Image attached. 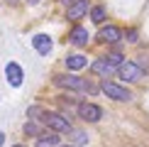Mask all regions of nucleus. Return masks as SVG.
<instances>
[{
  "label": "nucleus",
  "instance_id": "12",
  "mask_svg": "<svg viewBox=\"0 0 149 147\" xmlns=\"http://www.w3.org/2000/svg\"><path fill=\"white\" fill-rule=\"evenodd\" d=\"M69 42H71V44H76V47H86V44H88V32H86V27H81V24H78V27L69 34Z\"/></svg>",
  "mask_w": 149,
  "mask_h": 147
},
{
  "label": "nucleus",
  "instance_id": "22",
  "mask_svg": "<svg viewBox=\"0 0 149 147\" xmlns=\"http://www.w3.org/2000/svg\"><path fill=\"white\" fill-rule=\"evenodd\" d=\"M12 147H24V145H12Z\"/></svg>",
  "mask_w": 149,
  "mask_h": 147
},
{
  "label": "nucleus",
  "instance_id": "6",
  "mask_svg": "<svg viewBox=\"0 0 149 147\" xmlns=\"http://www.w3.org/2000/svg\"><path fill=\"white\" fill-rule=\"evenodd\" d=\"M78 115H81L83 120H88V123H95V120L103 118V108L98 106V103L83 101V103H78Z\"/></svg>",
  "mask_w": 149,
  "mask_h": 147
},
{
  "label": "nucleus",
  "instance_id": "20",
  "mask_svg": "<svg viewBox=\"0 0 149 147\" xmlns=\"http://www.w3.org/2000/svg\"><path fill=\"white\" fill-rule=\"evenodd\" d=\"M27 3H29V5H37V3H39V0H27Z\"/></svg>",
  "mask_w": 149,
  "mask_h": 147
},
{
  "label": "nucleus",
  "instance_id": "2",
  "mask_svg": "<svg viewBox=\"0 0 149 147\" xmlns=\"http://www.w3.org/2000/svg\"><path fill=\"white\" fill-rule=\"evenodd\" d=\"M122 64H125L122 54H120V52H115V54H108V57L93 61V64H91V71H93V74H98V76H110V74H117V69H120Z\"/></svg>",
  "mask_w": 149,
  "mask_h": 147
},
{
  "label": "nucleus",
  "instance_id": "5",
  "mask_svg": "<svg viewBox=\"0 0 149 147\" xmlns=\"http://www.w3.org/2000/svg\"><path fill=\"white\" fill-rule=\"evenodd\" d=\"M144 69L137 64V61H125V64L117 69V76L122 78V81H139V78H144Z\"/></svg>",
  "mask_w": 149,
  "mask_h": 147
},
{
  "label": "nucleus",
  "instance_id": "18",
  "mask_svg": "<svg viewBox=\"0 0 149 147\" xmlns=\"http://www.w3.org/2000/svg\"><path fill=\"white\" fill-rule=\"evenodd\" d=\"M122 37H127V42H137V29H127L122 32Z\"/></svg>",
  "mask_w": 149,
  "mask_h": 147
},
{
  "label": "nucleus",
  "instance_id": "4",
  "mask_svg": "<svg viewBox=\"0 0 149 147\" xmlns=\"http://www.w3.org/2000/svg\"><path fill=\"white\" fill-rule=\"evenodd\" d=\"M100 91L108 98H113V101H122V103L132 101V91H130L127 86H122V83H115V81H103Z\"/></svg>",
  "mask_w": 149,
  "mask_h": 147
},
{
  "label": "nucleus",
  "instance_id": "14",
  "mask_svg": "<svg viewBox=\"0 0 149 147\" xmlns=\"http://www.w3.org/2000/svg\"><path fill=\"white\" fill-rule=\"evenodd\" d=\"M88 12H91V20L95 22V24L105 20V8H103V5H95V8H91Z\"/></svg>",
  "mask_w": 149,
  "mask_h": 147
},
{
  "label": "nucleus",
  "instance_id": "21",
  "mask_svg": "<svg viewBox=\"0 0 149 147\" xmlns=\"http://www.w3.org/2000/svg\"><path fill=\"white\" fill-rule=\"evenodd\" d=\"M61 147H76V145H61Z\"/></svg>",
  "mask_w": 149,
  "mask_h": 147
},
{
  "label": "nucleus",
  "instance_id": "17",
  "mask_svg": "<svg viewBox=\"0 0 149 147\" xmlns=\"http://www.w3.org/2000/svg\"><path fill=\"white\" fill-rule=\"evenodd\" d=\"M24 132H27V135H37V137H39V127H37L34 123H27V125H24Z\"/></svg>",
  "mask_w": 149,
  "mask_h": 147
},
{
  "label": "nucleus",
  "instance_id": "15",
  "mask_svg": "<svg viewBox=\"0 0 149 147\" xmlns=\"http://www.w3.org/2000/svg\"><path fill=\"white\" fill-rule=\"evenodd\" d=\"M69 135H71V140H73V145H76V147H78V145H86V142H88L86 132H76V130H71Z\"/></svg>",
  "mask_w": 149,
  "mask_h": 147
},
{
  "label": "nucleus",
  "instance_id": "3",
  "mask_svg": "<svg viewBox=\"0 0 149 147\" xmlns=\"http://www.w3.org/2000/svg\"><path fill=\"white\" fill-rule=\"evenodd\" d=\"M42 125H47L52 132H56V135H69L73 127H71V123L64 118L61 113H56V110H44L42 113V118H39Z\"/></svg>",
  "mask_w": 149,
  "mask_h": 147
},
{
  "label": "nucleus",
  "instance_id": "9",
  "mask_svg": "<svg viewBox=\"0 0 149 147\" xmlns=\"http://www.w3.org/2000/svg\"><path fill=\"white\" fill-rule=\"evenodd\" d=\"M88 10H91L88 0H73V3L69 5V10H66V17H69V20H73V22H78Z\"/></svg>",
  "mask_w": 149,
  "mask_h": 147
},
{
  "label": "nucleus",
  "instance_id": "1",
  "mask_svg": "<svg viewBox=\"0 0 149 147\" xmlns=\"http://www.w3.org/2000/svg\"><path fill=\"white\" fill-rule=\"evenodd\" d=\"M54 83L59 88H66V91H76V93H98V86L86 81V78H78L73 74H59L54 78Z\"/></svg>",
  "mask_w": 149,
  "mask_h": 147
},
{
  "label": "nucleus",
  "instance_id": "10",
  "mask_svg": "<svg viewBox=\"0 0 149 147\" xmlns=\"http://www.w3.org/2000/svg\"><path fill=\"white\" fill-rule=\"evenodd\" d=\"M32 47L39 54H49V52H52V37H49V34H34L32 37Z\"/></svg>",
  "mask_w": 149,
  "mask_h": 147
},
{
  "label": "nucleus",
  "instance_id": "8",
  "mask_svg": "<svg viewBox=\"0 0 149 147\" xmlns=\"http://www.w3.org/2000/svg\"><path fill=\"white\" fill-rule=\"evenodd\" d=\"M5 76H8V83L15 86V88H20L22 81H24V71H22V66L17 64V61H10V64L5 66Z\"/></svg>",
  "mask_w": 149,
  "mask_h": 147
},
{
  "label": "nucleus",
  "instance_id": "13",
  "mask_svg": "<svg viewBox=\"0 0 149 147\" xmlns=\"http://www.w3.org/2000/svg\"><path fill=\"white\" fill-rule=\"evenodd\" d=\"M39 147H49V145H54V147H59V135L56 132H39Z\"/></svg>",
  "mask_w": 149,
  "mask_h": 147
},
{
  "label": "nucleus",
  "instance_id": "16",
  "mask_svg": "<svg viewBox=\"0 0 149 147\" xmlns=\"http://www.w3.org/2000/svg\"><path fill=\"white\" fill-rule=\"evenodd\" d=\"M42 113H44V108H42V106H32V108L27 110V115H29V118H34V120H39Z\"/></svg>",
  "mask_w": 149,
  "mask_h": 147
},
{
  "label": "nucleus",
  "instance_id": "7",
  "mask_svg": "<svg viewBox=\"0 0 149 147\" xmlns=\"http://www.w3.org/2000/svg\"><path fill=\"white\" fill-rule=\"evenodd\" d=\"M98 42H103V44H117V42L122 39V29L120 27H113V24H108V27L98 29Z\"/></svg>",
  "mask_w": 149,
  "mask_h": 147
},
{
  "label": "nucleus",
  "instance_id": "19",
  "mask_svg": "<svg viewBox=\"0 0 149 147\" xmlns=\"http://www.w3.org/2000/svg\"><path fill=\"white\" fill-rule=\"evenodd\" d=\"M5 145V132H0V147Z\"/></svg>",
  "mask_w": 149,
  "mask_h": 147
},
{
  "label": "nucleus",
  "instance_id": "11",
  "mask_svg": "<svg viewBox=\"0 0 149 147\" xmlns=\"http://www.w3.org/2000/svg\"><path fill=\"white\" fill-rule=\"evenodd\" d=\"M88 66V59L83 57V54H69L66 57V69L69 71H81Z\"/></svg>",
  "mask_w": 149,
  "mask_h": 147
}]
</instances>
